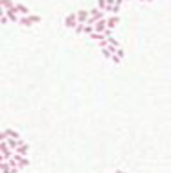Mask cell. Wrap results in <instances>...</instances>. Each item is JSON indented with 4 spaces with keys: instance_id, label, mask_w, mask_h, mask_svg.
<instances>
[{
    "instance_id": "277c9868",
    "label": "cell",
    "mask_w": 171,
    "mask_h": 173,
    "mask_svg": "<svg viewBox=\"0 0 171 173\" xmlns=\"http://www.w3.org/2000/svg\"><path fill=\"white\" fill-rule=\"evenodd\" d=\"M118 22H120L118 15H111V17H107V26H109V30H114V28L118 26Z\"/></svg>"
},
{
    "instance_id": "7a4b0ae2",
    "label": "cell",
    "mask_w": 171,
    "mask_h": 173,
    "mask_svg": "<svg viewBox=\"0 0 171 173\" xmlns=\"http://www.w3.org/2000/svg\"><path fill=\"white\" fill-rule=\"evenodd\" d=\"M17 15H20V17H24V15H31L30 13V9L26 7V6H22V4H13V7H11Z\"/></svg>"
},
{
    "instance_id": "6da1fadb",
    "label": "cell",
    "mask_w": 171,
    "mask_h": 173,
    "mask_svg": "<svg viewBox=\"0 0 171 173\" xmlns=\"http://www.w3.org/2000/svg\"><path fill=\"white\" fill-rule=\"evenodd\" d=\"M19 22L22 26H31V24H35V22H40V17H39V15H24V17H20Z\"/></svg>"
},
{
    "instance_id": "5b68a950",
    "label": "cell",
    "mask_w": 171,
    "mask_h": 173,
    "mask_svg": "<svg viewBox=\"0 0 171 173\" xmlns=\"http://www.w3.org/2000/svg\"><path fill=\"white\" fill-rule=\"evenodd\" d=\"M114 173H125V171H121V170H118V171H114Z\"/></svg>"
},
{
    "instance_id": "3957f363",
    "label": "cell",
    "mask_w": 171,
    "mask_h": 173,
    "mask_svg": "<svg viewBox=\"0 0 171 173\" xmlns=\"http://www.w3.org/2000/svg\"><path fill=\"white\" fill-rule=\"evenodd\" d=\"M64 24H66V28H76L77 24H79V19H77V15H68L66 19H64Z\"/></svg>"
}]
</instances>
